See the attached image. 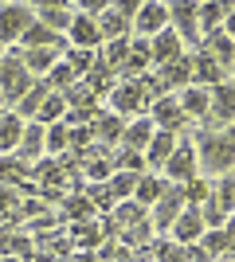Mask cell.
<instances>
[{
    "label": "cell",
    "instance_id": "6da1fadb",
    "mask_svg": "<svg viewBox=\"0 0 235 262\" xmlns=\"http://www.w3.org/2000/svg\"><path fill=\"white\" fill-rule=\"evenodd\" d=\"M192 153H196V172L227 176L235 164V141H231V133H200L192 141Z\"/></svg>",
    "mask_w": 235,
    "mask_h": 262
},
{
    "label": "cell",
    "instance_id": "8992f818",
    "mask_svg": "<svg viewBox=\"0 0 235 262\" xmlns=\"http://www.w3.org/2000/svg\"><path fill=\"white\" fill-rule=\"evenodd\" d=\"M130 28H137V35H141V39H153L157 32H165V28H168V4H157V0L137 4L134 24H130Z\"/></svg>",
    "mask_w": 235,
    "mask_h": 262
},
{
    "label": "cell",
    "instance_id": "ba28073f",
    "mask_svg": "<svg viewBox=\"0 0 235 262\" xmlns=\"http://www.w3.org/2000/svg\"><path fill=\"white\" fill-rule=\"evenodd\" d=\"M168 28L184 39L188 47H196L200 43V28H196V4H168Z\"/></svg>",
    "mask_w": 235,
    "mask_h": 262
},
{
    "label": "cell",
    "instance_id": "5bb4252c",
    "mask_svg": "<svg viewBox=\"0 0 235 262\" xmlns=\"http://www.w3.org/2000/svg\"><path fill=\"white\" fill-rule=\"evenodd\" d=\"M32 12H35V24H44L55 35H67L71 20H75V8H67V4H32Z\"/></svg>",
    "mask_w": 235,
    "mask_h": 262
},
{
    "label": "cell",
    "instance_id": "4316f807",
    "mask_svg": "<svg viewBox=\"0 0 235 262\" xmlns=\"http://www.w3.org/2000/svg\"><path fill=\"white\" fill-rule=\"evenodd\" d=\"M200 251H204V258H224V254L231 251V231H227V227L204 231V235H200Z\"/></svg>",
    "mask_w": 235,
    "mask_h": 262
},
{
    "label": "cell",
    "instance_id": "d6986e66",
    "mask_svg": "<svg viewBox=\"0 0 235 262\" xmlns=\"http://www.w3.org/2000/svg\"><path fill=\"white\" fill-rule=\"evenodd\" d=\"M227 16H231V4H196V28H200L204 35L220 32V28H227Z\"/></svg>",
    "mask_w": 235,
    "mask_h": 262
},
{
    "label": "cell",
    "instance_id": "7a4b0ae2",
    "mask_svg": "<svg viewBox=\"0 0 235 262\" xmlns=\"http://www.w3.org/2000/svg\"><path fill=\"white\" fill-rule=\"evenodd\" d=\"M35 78L28 75V67H24V55L20 47H8V55H0V94H4V102H16L32 90Z\"/></svg>",
    "mask_w": 235,
    "mask_h": 262
},
{
    "label": "cell",
    "instance_id": "d590c367",
    "mask_svg": "<svg viewBox=\"0 0 235 262\" xmlns=\"http://www.w3.org/2000/svg\"><path fill=\"white\" fill-rule=\"evenodd\" d=\"M63 211H67L71 219H78V223H82V215H87V219H94V204H90L87 196H71Z\"/></svg>",
    "mask_w": 235,
    "mask_h": 262
},
{
    "label": "cell",
    "instance_id": "52a82bcc",
    "mask_svg": "<svg viewBox=\"0 0 235 262\" xmlns=\"http://www.w3.org/2000/svg\"><path fill=\"white\" fill-rule=\"evenodd\" d=\"M149 121H153V129H161V133H180L188 125V118L180 114L173 94H165V98H157L153 106H149Z\"/></svg>",
    "mask_w": 235,
    "mask_h": 262
},
{
    "label": "cell",
    "instance_id": "f1b7e54d",
    "mask_svg": "<svg viewBox=\"0 0 235 262\" xmlns=\"http://www.w3.org/2000/svg\"><path fill=\"white\" fill-rule=\"evenodd\" d=\"M63 114H67V102H63V94H47L44 98V106L35 110V118L32 121H39V125H55V121H63Z\"/></svg>",
    "mask_w": 235,
    "mask_h": 262
},
{
    "label": "cell",
    "instance_id": "d4e9b609",
    "mask_svg": "<svg viewBox=\"0 0 235 262\" xmlns=\"http://www.w3.org/2000/svg\"><path fill=\"white\" fill-rule=\"evenodd\" d=\"M20 133H24V121L12 114V110H4L0 114V157L16 153V145H20Z\"/></svg>",
    "mask_w": 235,
    "mask_h": 262
},
{
    "label": "cell",
    "instance_id": "1f68e13d",
    "mask_svg": "<svg viewBox=\"0 0 235 262\" xmlns=\"http://www.w3.org/2000/svg\"><path fill=\"white\" fill-rule=\"evenodd\" d=\"M141 219H145V208L130 200V204H118V208H114L110 223H114V227H118V231H122V227H134V223H141Z\"/></svg>",
    "mask_w": 235,
    "mask_h": 262
},
{
    "label": "cell",
    "instance_id": "44dd1931",
    "mask_svg": "<svg viewBox=\"0 0 235 262\" xmlns=\"http://www.w3.org/2000/svg\"><path fill=\"white\" fill-rule=\"evenodd\" d=\"M177 106H180L184 118H200L204 121V114H208V90L204 86H184L177 94Z\"/></svg>",
    "mask_w": 235,
    "mask_h": 262
},
{
    "label": "cell",
    "instance_id": "60d3db41",
    "mask_svg": "<svg viewBox=\"0 0 235 262\" xmlns=\"http://www.w3.org/2000/svg\"><path fill=\"white\" fill-rule=\"evenodd\" d=\"M8 254H32V239H24L20 231H12V251Z\"/></svg>",
    "mask_w": 235,
    "mask_h": 262
},
{
    "label": "cell",
    "instance_id": "b9f144b4",
    "mask_svg": "<svg viewBox=\"0 0 235 262\" xmlns=\"http://www.w3.org/2000/svg\"><path fill=\"white\" fill-rule=\"evenodd\" d=\"M8 251H12V227L0 223V254H8Z\"/></svg>",
    "mask_w": 235,
    "mask_h": 262
},
{
    "label": "cell",
    "instance_id": "ffe728a7",
    "mask_svg": "<svg viewBox=\"0 0 235 262\" xmlns=\"http://www.w3.org/2000/svg\"><path fill=\"white\" fill-rule=\"evenodd\" d=\"M177 149V133H161V129H153V137H149V145H145V168H161V164L168 161V153Z\"/></svg>",
    "mask_w": 235,
    "mask_h": 262
},
{
    "label": "cell",
    "instance_id": "f35d334b",
    "mask_svg": "<svg viewBox=\"0 0 235 262\" xmlns=\"http://www.w3.org/2000/svg\"><path fill=\"white\" fill-rule=\"evenodd\" d=\"M212 200H216V204H220L224 211H231V172L216 180V192H212Z\"/></svg>",
    "mask_w": 235,
    "mask_h": 262
},
{
    "label": "cell",
    "instance_id": "8d00e7d4",
    "mask_svg": "<svg viewBox=\"0 0 235 262\" xmlns=\"http://www.w3.org/2000/svg\"><path fill=\"white\" fill-rule=\"evenodd\" d=\"M75 239L87 243V247H98V243H102V227H98V223H90V219H87V223H75Z\"/></svg>",
    "mask_w": 235,
    "mask_h": 262
},
{
    "label": "cell",
    "instance_id": "f546056e",
    "mask_svg": "<svg viewBox=\"0 0 235 262\" xmlns=\"http://www.w3.org/2000/svg\"><path fill=\"white\" fill-rule=\"evenodd\" d=\"M44 78H47V86L55 90V94H63V90H71V86H75V82H78V75H75V71H71L67 63H63V59H59V63L51 67V71H47Z\"/></svg>",
    "mask_w": 235,
    "mask_h": 262
},
{
    "label": "cell",
    "instance_id": "277c9868",
    "mask_svg": "<svg viewBox=\"0 0 235 262\" xmlns=\"http://www.w3.org/2000/svg\"><path fill=\"white\" fill-rule=\"evenodd\" d=\"M134 12L137 4H106V12H102L98 20V35L110 43V39H125V32H130V24H134Z\"/></svg>",
    "mask_w": 235,
    "mask_h": 262
},
{
    "label": "cell",
    "instance_id": "836d02e7",
    "mask_svg": "<svg viewBox=\"0 0 235 262\" xmlns=\"http://www.w3.org/2000/svg\"><path fill=\"white\" fill-rule=\"evenodd\" d=\"M153 254L161 262H184V247H180V243H173V239H161L153 247Z\"/></svg>",
    "mask_w": 235,
    "mask_h": 262
},
{
    "label": "cell",
    "instance_id": "74e56055",
    "mask_svg": "<svg viewBox=\"0 0 235 262\" xmlns=\"http://www.w3.org/2000/svg\"><path fill=\"white\" fill-rule=\"evenodd\" d=\"M125 55H130V39H110V47H106V63H110L114 71L125 63Z\"/></svg>",
    "mask_w": 235,
    "mask_h": 262
},
{
    "label": "cell",
    "instance_id": "484cf974",
    "mask_svg": "<svg viewBox=\"0 0 235 262\" xmlns=\"http://www.w3.org/2000/svg\"><path fill=\"white\" fill-rule=\"evenodd\" d=\"M149 137H153V121L149 118H137V121H130L122 129V149H134V153H141L149 145Z\"/></svg>",
    "mask_w": 235,
    "mask_h": 262
},
{
    "label": "cell",
    "instance_id": "83f0119b",
    "mask_svg": "<svg viewBox=\"0 0 235 262\" xmlns=\"http://www.w3.org/2000/svg\"><path fill=\"white\" fill-rule=\"evenodd\" d=\"M165 184L168 180H157V176H137V188H134V204H141V208H149V204H157V200H161V192H165Z\"/></svg>",
    "mask_w": 235,
    "mask_h": 262
},
{
    "label": "cell",
    "instance_id": "7402d4cb",
    "mask_svg": "<svg viewBox=\"0 0 235 262\" xmlns=\"http://www.w3.org/2000/svg\"><path fill=\"white\" fill-rule=\"evenodd\" d=\"M24 180H32V164H28V161H20L16 153L0 157V184H8V188H20Z\"/></svg>",
    "mask_w": 235,
    "mask_h": 262
},
{
    "label": "cell",
    "instance_id": "e575fe53",
    "mask_svg": "<svg viewBox=\"0 0 235 262\" xmlns=\"http://www.w3.org/2000/svg\"><path fill=\"white\" fill-rule=\"evenodd\" d=\"M63 63L71 67V71H90V67H94V51H78V47H67V59H63Z\"/></svg>",
    "mask_w": 235,
    "mask_h": 262
},
{
    "label": "cell",
    "instance_id": "7bdbcfd3",
    "mask_svg": "<svg viewBox=\"0 0 235 262\" xmlns=\"http://www.w3.org/2000/svg\"><path fill=\"white\" fill-rule=\"evenodd\" d=\"M0 106H4V94H0ZM0 114H4V110H0Z\"/></svg>",
    "mask_w": 235,
    "mask_h": 262
},
{
    "label": "cell",
    "instance_id": "2e32d148",
    "mask_svg": "<svg viewBox=\"0 0 235 262\" xmlns=\"http://www.w3.org/2000/svg\"><path fill=\"white\" fill-rule=\"evenodd\" d=\"M180 35L173 32V28H165V32H157L153 39H149V63H157V67H165V63H173V59H180Z\"/></svg>",
    "mask_w": 235,
    "mask_h": 262
},
{
    "label": "cell",
    "instance_id": "3957f363",
    "mask_svg": "<svg viewBox=\"0 0 235 262\" xmlns=\"http://www.w3.org/2000/svg\"><path fill=\"white\" fill-rule=\"evenodd\" d=\"M35 24L32 4H0V47L4 43H20V35Z\"/></svg>",
    "mask_w": 235,
    "mask_h": 262
},
{
    "label": "cell",
    "instance_id": "603a6c76",
    "mask_svg": "<svg viewBox=\"0 0 235 262\" xmlns=\"http://www.w3.org/2000/svg\"><path fill=\"white\" fill-rule=\"evenodd\" d=\"M47 94H51V86H47V78H35L32 82V90H28V94H24L20 102H16V110H12V114H16V118H35V110L44 106V98Z\"/></svg>",
    "mask_w": 235,
    "mask_h": 262
},
{
    "label": "cell",
    "instance_id": "8fae6325",
    "mask_svg": "<svg viewBox=\"0 0 235 262\" xmlns=\"http://www.w3.org/2000/svg\"><path fill=\"white\" fill-rule=\"evenodd\" d=\"M157 82H161V90H184V86H192V55H180V59H173V63H165L161 71H157Z\"/></svg>",
    "mask_w": 235,
    "mask_h": 262
},
{
    "label": "cell",
    "instance_id": "d6a6232c",
    "mask_svg": "<svg viewBox=\"0 0 235 262\" xmlns=\"http://www.w3.org/2000/svg\"><path fill=\"white\" fill-rule=\"evenodd\" d=\"M134 188H137V172H114L106 192H110V200H125V196H134Z\"/></svg>",
    "mask_w": 235,
    "mask_h": 262
},
{
    "label": "cell",
    "instance_id": "4fadbf2b",
    "mask_svg": "<svg viewBox=\"0 0 235 262\" xmlns=\"http://www.w3.org/2000/svg\"><path fill=\"white\" fill-rule=\"evenodd\" d=\"M180 208H184V188L180 184H165V192H161V200H157V208H153V223L168 231L173 219L180 215Z\"/></svg>",
    "mask_w": 235,
    "mask_h": 262
},
{
    "label": "cell",
    "instance_id": "e0dca14e",
    "mask_svg": "<svg viewBox=\"0 0 235 262\" xmlns=\"http://www.w3.org/2000/svg\"><path fill=\"white\" fill-rule=\"evenodd\" d=\"M122 129H125V121L118 118V114H110V110H98V114L90 118V137H94L98 145L122 141Z\"/></svg>",
    "mask_w": 235,
    "mask_h": 262
},
{
    "label": "cell",
    "instance_id": "9c48e42d",
    "mask_svg": "<svg viewBox=\"0 0 235 262\" xmlns=\"http://www.w3.org/2000/svg\"><path fill=\"white\" fill-rule=\"evenodd\" d=\"M220 82H231V75H227L224 67L216 63L212 55L196 51V55H192V86H204V90H212V86H220Z\"/></svg>",
    "mask_w": 235,
    "mask_h": 262
},
{
    "label": "cell",
    "instance_id": "5b68a950",
    "mask_svg": "<svg viewBox=\"0 0 235 262\" xmlns=\"http://www.w3.org/2000/svg\"><path fill=\"white\" fill-rule=\"evenodd\" d=\"M168 176V184H188V180H196V153H192V141H177V149L168 153V161L161 164Z\"/></svg>",
    "mask_w": 235,
    "mask_h": 262
},
{
    "label": "cell",
    "instance_id": "4dcf8cb0",
    "mask_svg": "<svg viewBox=\"0 0 235 262\" xmlns=\"http://www.w3.org/2000/svg\"><path fill=\"white\" fill-rule=\"evenodd\" d=\"M110 164H114V172H145V157L141 153H134V149H118V153L110 157Z\"/></svg>",
    "mask_w": 235,
    "mask_h": 262
},
{
    "label": "cell",
    "instance_id": "ab89813d",
    "mask_svg": "<svg viewBox=\"0 0 235 262\" xmlns=\"http://www.w3.org/2000/svg\"><path fill=\"white\" fill-rule=\"evenodd\" d=\"M149 235H153V227H149V219H141V223H134V227H125L122 239L125 243H149Z\"/></svg>",
    "mask_w": 235,
    "mask_h": 262
},
{
    "label": "cell",
    "instance_id": "ac0fdd59",
    "mask_svg": "<svg viewBox=\"0 0 235 262\" xmlns=\"http://www.w3.org/2000/svg\"><path fill=\"white\" fill-rule=\"evenodd\" d=\"M16 157L20 161H39L44 157V125L39 121H24V133H20V145H16Z\"/></svg>",
    "mask_w": 235,
    "mask_h": 262
},
{
    "label": "cell",
    "instance_id": "cb8c5ba5",
    "mask_svg": "<svg viewBox=\"0 0 235 262\" xmlns=\"http://www.w3.org/2000/svg\"><path fill=\"white\" fill-rule=\"evenodd\" d=\"M24 55V67H28V75L32 78H39V75H47L51 67L63 59V51H55V47H39V51H20Z\"/></svg>",
    "mask_w": 235,
    "mask_h": 262
},
{
    "label": "cell",
    "instance_id": "30bf717a",
    "mask_svg": "<svg viewBox=\"0 0 235 262\" xmlns=\"http://www.w3.org/2000/svg\"><path fill=\"white\" fill-rule=\"evenodd\" d=\"M67 47H78V51H94V47L102 43V35H98V24L90 20V16H82V12H75V20H71L67 28Z\"/></svg>",
    "mask_w": 235,
    "mask_h": 262
},
{
    "label": "cell",
    "instance_id": "9a60e30c",
    "mask_svg": "<svg viewBox=\"0 0 235 262\" xmlns=\"http://www.w3.org/2000/svg\"><path fill=\"white\" fill-rule=\"evenodd\" d=\"M110 114H134V110H145V102H141V78H130V82H122V86L110 90Z\"/></svg>",
    "mask_w": 235,
    "mask_h": 262
},
{
    "label": "cell",
    "instance_id": "7c38bea8",
    "mask_svg": "<svg viewBox=\"0 0 235 262\" xmlns=\"http://www.w3.org/2000/svg\"><path fill=\"white\" fill-rule=\"evenodd\" d=\"M173 243H180V247H192V243L200 239L204 235V223H200V211L192 208V204H184V208H180V215L173 219Z\"/></svg>",
    "mask_w": 235,
    "mask_h": 262
}]
</instances>
